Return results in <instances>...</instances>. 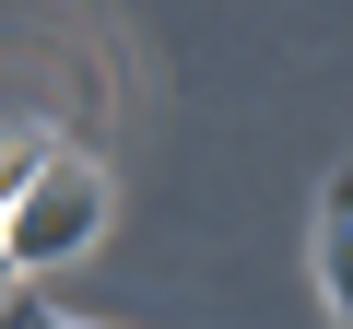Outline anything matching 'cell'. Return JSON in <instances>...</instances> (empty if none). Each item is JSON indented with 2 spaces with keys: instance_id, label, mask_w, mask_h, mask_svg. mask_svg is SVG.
Returning <instances> with one entry per match:
<instances>
[{
  "instance_id": "cell-4",
  "label": "cell",
  "mask_w": 353,
  "mask_h": 329,
  "mask_svg": "<svg viewBox=\"0 0 353 329\" xmlns=\"http://www.w3.org/2000/svg\"><path fill=\"white\" fill-rule=\"evenodd\" d=\"M12 282H24V270H12V247H0V294H12Z\"/></svg>"
},
{
  "instance_id": "cell-2",
  "label": "cell",
  "mask_w": 353,
  "mask_h": 329,
  "mask_svg": "<svg viewBox=\"0 0 353 329\" xmlns=\"http://www.w3.org/2000/svg\"><path fill=\"white\" fill-rule=\"evenodd\" d=\"M318 294L353 317V177H330V212H318Z\"/></svg>"
},
{
  "instance_id": "cell-3",
  "label": "cell",
  "mask_w": 353,
  "mask_h": 329,
  "mask_svg": "<svg viewBox=\"0 0 353 329\" xmlns=\"http://www.w3.org/2000/svg\"><path fill=\"white\" fill-rule=\"evenodd\" d=\"M48 141H59V129H0V200H12L36 164H48Z\"/></svg>"
},
{
  "instance_id": "cell-1",
  "label": "cell",
  "mask_w": 353,
  "mask_h": 329,
  "mask_svg": "<svg viewBox=\"0 0 353 329\" xmlns=\"http://www.w3.org/2000/svg\"><path fill=\"white\" fill-rule=\"evenodd\" d=\"M94 235H106V164L48 141V164L0 200V247H12V270H71Z\"/></svg>"
}]
</instances>
